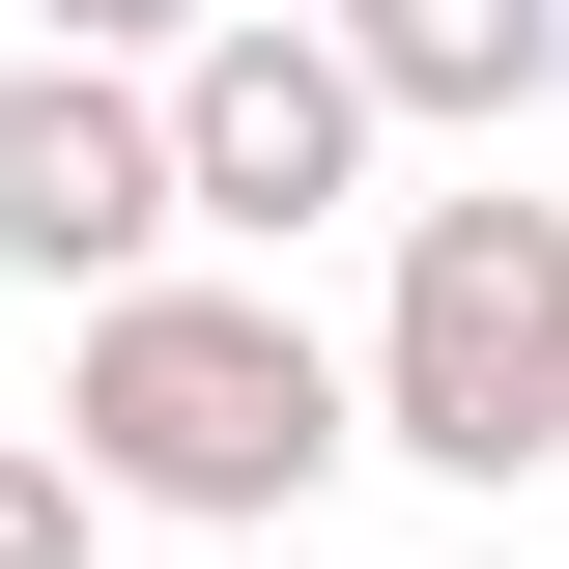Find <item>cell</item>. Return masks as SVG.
<instances>
[{
	"label": "cell",
	"mask_w": 569,
	"mask_h": 569,
	"mask_svg": "<svg viewBox=\"0 0 569 569\" xmlns=\"http://www.w3.org/2000/svg\"><path fill=\"white\" fill-rule=\"evenodd\" d=\"M171 228H200V200H171V86H142V58H29V86H0V284L86 313V284H142Z\"/></svg>",
	"instance_id": "4"
},
{
	"label": "cell",
	"mask_w": 569,
	"mask_h": 569,
	"mask_svg": "<svg viewBox=\"0 0 569 569\" xmlns=\"http://www.w3.org/2000/svg\"><path fill=\"white\" fill-rule=\"evenodd\" d=\"M313 29L370 58V114H456V142H512L569 86V0H313Z\"/></svg>",
	"instance_id": "5"
},
{
	"label": "cell",
	"mask_w": 569,
	"mask_h": 569,
	"mask_svg": "<svg viewBox=\"0 0 569 569\" xmlns=\"http://www.w3.org/2000/svg\"><path fill=\"white\" fill-rule=\"evenodd\" d=\"M370 456H427V485H541V456H569V200H512V171L399 200V313H370Z\"/></svg>",
	"instance_id": "2"
},
{
	"label": "cell",
	"mask_w": 569,
	"mask_h": 569,
	"mask_svg": "<svg viewBox=\"0 0 569 569\" xmlns=\"http://www.w3.org/2000/svg\"><path fill=\"white\" fill-rule=\"evenodd\" d=\"M228 0H29V58H200Z\"/></svg>",
	"instance_id": "7"
},
{
	"label": "cell",
	"mask_w": 569,
	"mask_h": 569,
	"mask_svg": "<svg viewBox=\"0 0 569 569\" xmlns=\"http://www.w3.org/2000/svg\"><path fill=\"white\" fill-rule=\"evenodd\" d=\"M58 456L114 512H313L370 456L342 427V370H313V313H284V284H86V342H58Z\"/></svg>",
	"instance_id": "1"
},
{
	"label": "cell",
	"mask_w": 569,
	"mask_h": 569,
	"mask_svg": "<svg viewBox=\"0 0 569 569\" xmlns=\"http://www.w3.org/2000/svg\"><path fill=\"white\" fill-rule=\"evenodd\" d=\"M142 86H171V200H200L228 257H284V228H342V200H370V142H399L342 29H257V0H228L200 58H142Z\"/></svg>",
	"instance_id": "3"
},
{
	"label": "cell",
	"mask_w": 569,
	"mask_h": 569,
	"mask_svg": "<svg viewBox=\"0 0 569 569\" xmlns=\"http://www.w3.org/2000/svg\"><path fill=\"white\" fill-rule=\"evenodd\" d=\"M114 541V485H86V456H29V427H0V569H86Z\"/></svg>",
	"instance_id": "6"
}]
</instances>
